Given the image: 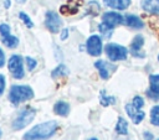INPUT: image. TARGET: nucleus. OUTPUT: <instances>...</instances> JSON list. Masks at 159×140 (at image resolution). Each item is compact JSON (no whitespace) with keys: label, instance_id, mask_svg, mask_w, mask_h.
<instances>
[{"label":"nucleus","instance_id":"1","mask_svg":"<svg viewBox=\"0 0 159 140\" xmlns=\"http://www.w3.org/2000/svg\"><path fill=\"white\" fill-rule=\"evenodd\" d=\"M57 129V123L55 120L46 121L42 124H39L30 129L24 136L25 140H40V139H47L50 138Z\"/></svg>","mask_w":159,"mask_h":140},{"label":"nucleus","instance_id":"2","mask_svg":"<svg viewBox=\"0 0 159 140\" xmlns=\"http://www.w3.org/2000/svg\"><path fill=\"white\" fill-rule=\"evenodd\" d=\"M34 97V90L29 85H12L9 93V99L14 104L29 100Z\"/></svg>","mask_w":159,"mask_h":140},{"label":"nucleus","instance_id":"3","mask_svg":"<svg viewBox=\"0 0 159 140\" xmlns=\"http://www.w3.org/2000/svg\"><path fill=\"white\" fill-rule=\"evenodd\" d=\"M104 51L107 53V57L111 61H123L127 58L128 50L124 46H120L118 43H107L104 47Z\"/></svg>","mask_w":159,"mask_h":140},{"label":"nucleus","instance_id":"4","mask_svg":"<svg viewBox=\"0 0 159 140\" xmlns=\"http://www.w3.org/2000/svg\"><path fill=\"white\" fill-rule=\"evenodd\" d=\"M35 118V110L32 108H26L24 109L17 116L16 119L12 121V129L14 130H20L22 128H25L26 125H29L32 119Z\"/></svg>","mask_w":159,"mask_h":140},{"label":"nucleus","instance_id":"5","mask_svg":"<svg viewBox=\"0 0 159 140\" xmlns=\"http://www.w3.org/2000/svg\"><path fill=\"white\" fill-rule=\"evenodd\" d=\"M9 71L11 72L12 77L16 79H20L24 77V66H22V58L19 55H14L9 59Z\"/></svg>","mask_w":159,"mask_h":140},{"label":"nucleus","instance_id":"6","mask_svg":"<svg viewBox=\"0 0 159 140\" xmlns=\"http://www.w3.org/2000/svg\"><path fill=\"white\" fill-rule=\"evenodd\" d=\"M45 24L46 27L52 32V33H57L60 31V27L62 25V20L60 19L58 14L55 11H48L46 14V19H45Z\"/></svg>","mask_w":159,"mask_h":140},{"label":"nucleus","instance_id":"7","mask_svg":"<svg viewBox=\"0 0 159 140\" xmlns=\"http://www.w3.org/2000/svg\"><path fill=\"white\" fill-rule=\"evenodd\" d=\"M87 52L91 56H99L102 53V40L97 35H92L86 43Z\"/></svg>","mask_w":159,"mask_h":140},{"label":"nucleus","instance_id":"8","mask_svg":"<svg viewBox=\"0 0 159 140\" xmlns=\"http://www.w3.org/2000/svg\"><path fill=\"white\" fill-rule=\"evenodd\" d=\"M102 20H103V22L106 25H108V26H111V27L114 28V26L120 25L124 21V17L120 14L116 12V11H108V12H104L103 14Z\"/></svg>","mask_w":159,"mask_h":140},{"label":"nucleus","instance_id":"9","mask_svg":"<svg viewBox=\"0 0 159 140\" xmlns=\"http://www.w3.org/2000/svg\"><path fill=\"white\" fill-rule=\"evenodd\" d=\"M125 112H127V114L129 115V118L133 120L134 124H139V123L144 119V116H145V113H144L143 110L135 108L132 103H129V104L125 105Z\"/></svg>","mask_w":159,"mask_h":140},{"label":"nucleus","instance_id":"10","mask_svg":"<svg viewBox=\"0 0 159 140\" xmlns=\"http://www.w3.org/2000/svg\"><path fill=\"white\" fill-rule=\"evenodd\" d=\"M149 83H150V88L147 90V94L153 99H158L159 98V74H152L149 77Z\"/></svg>","mask_w":159,"mask_h":140},{"label":"nucleus","instance_id":"11","mask_svg":"<svg viewBox=\"0 0 159 140\" xmlns=\"http://www.w3.org/2000/svg\"><path fill=\"white\" fill-rule=\"evenodd\" d=\"M124 22L127 26H129L130 28H135V30H139V28H143L144 27V22L142 21L140 17H138L137 15H133V14H127L124 16Z\"/></svg>","mask_w":159,"mask_h":140},{"label":"nucleus","instance_id":"12","mask_svg":"<svg viewBox=\"0 0 159 140\" xmlns=\"http://www.w3.org/2000/svg\"><path fill=\"white\" fill-rule=\"evenodd\" d=\"M143 45H144V37H143L142 35H137V36L133 38L132 43H130V51H132V55L135 56V57H142V56L139 55V53H140L139 51L142 50Z\"/></svg>","mask_w":159,"mask_h":140},{"label":"nucleus","instance_id":"13","mask_svg":"<svg viewBox=\"0 0 159 140\" xmlns=\"http://www.w3.org/2000/svg\"><path fill=\"white\" fill-rule=\"evenodd\" d=\"M142 9L149 14H159V0H143Z\"/></svg>","mask_w":159,"mask_h":140},{"label":"nucleus","instance_id":"14","mask_svg":"<svg viewBox=\"0 0 159 140\" xmlns=\"http://www.w3.org/2000/svg\"><path fill=\"white\" fill-rule=\"evenodd\" d=\"M108 7L114 10H125L130 5V0H103Z\"/></svg>","mask_w":159,"mask_h":140},{"label":"nucleus","instance_id":"15","mask_svg":"<svg viewBox=\"0 0 159 140\" xmlns=\"http://www.w3.org/2000/svg\"><path fill=\"white\" fill-rule=\"evenodd\" d=\"M94 66H96V68L99 71V76L103 78V79H107L108 77H109V68H114V67H111L107 62H104V61H97L96 63H94Z\"/></svg>","mask_w":159,"mask_h":140},{"label":"nucleus","instance_id":"16","mask_svg":"<svg viewBox=\"0 0 159 140\" xmlns=\"http://www.w3.org/2000/svg\"><path fill=\"white\" fill-rule=\"evenodd\" d=\"M53 110H55L56 114L65 116V115H67L68 112H70V105H68L66 102H57V103L55 104V107H53Z\"/></svg>","mask_w":159,"mask_h":140},{"label":"nucleus","instance_id":"17","mask_svg":"<svg viewBox=\"0 0 159 140\" xmlns=\"http://www.w3.org/2000/svg\"><path fill=\"white\" fill-rule=\"evenodd\" d=\"M116 131L120 135H125L128 133V123L124 118H118V121L116 125Z\"/></svg>","mask_w":159,"mask_h":140},{"label":"nucleus","instance_id":"18","mask_svg":"<svg viewBox=\"0 0 159 140\" xmlns=\"http://www.w3.org/2000/svg\"><path fill=\"white\" fill-rule=\"evenodd\" d=\"M1 38H2V43L5 46L10 47V48H15L17 46V43H19V38L12 36V35H7V36H4Z\"/></svg>","mask_w":159,"mask_h":140},{"label":"nucleus","instance_id":"19","mask_svg":"<svg viewBox=\"0 0 159 140\" xmlns=\"http://www.w3.org/2000/svg\"><path fill=\"white\" fill-rule=\"evenodd\" d=\"M150 123L153 125L159 126V104L158 105H154L150 109Z\"/></svg>","mask_w":159,"mask_h":140},{"label":"nucleus","instance_id":"20","mask_svg":"<svg viewBox=\"0 0 159 140\" xmlns=\"http://www.w3.org/2000/svg\"><path fill=\"white\" fill-rule=\"evenodd\" d=\"M114 103H116V98H114V97H108V95H106V92H104V90L101 92V104H102V105L107 107V105L114 104Z\"/></svg>","mask_w":159,"mask_h":140},{"label":"nucleus","instance_id":"21","mask_svg":"<svg viewBox=\"0 0 159 140\" xmlns=\"http://www.w3.org/2000/svg\"><path fill=\"white\" fill-rule=\"evenodd\" d=\"M68 73V69L63 66V64H60L56 69H53V72H52V77H61V76H66Z\"/></svg>","mask_w":159,"mask_h":140},{"label":"nucleus","instance_id":"22","mask_svg":"<svg viewBox=\"0 0 159 140\" xmlns=\"http://www.w3.org/2000/svg\"><path fill=\"white\" fill-rule=\"evenodd\" d=\"M98 30H99V31H101L103 35H106V36L108 37V36H111V33H112V31H113V27H111V26L106 25L104 22H102V24H99Z\"/></svg>","mask_w":159,"mask_h":140},{"label":"nucleus","instance_id":"23","mask_svg":"<svg viewBox=\"0 0 159 140\" xmlns=\"http://www.w3.org/2000/svg\"><path fill=\"white\" fill-rule=\"evenodd\" d=\"M19 17L25 22V25H26L27 27H32V26H34V24H32L31 19H30L25 12H22V11H21V12H19Z\"/></svg>","mask_w":159,"mask_h":140},{"label":"nucleus","instance_id":"24","mask_svg":"<svg viewBox=\"0 0 159 140\" xmlns=\"http://www.w3.org/2000/svg\"><path fill=\"white\" fill-rule=\"evenodd\" d=\"M135 108H138V109H140L143 105H144V99L142 98V97H139V95H137V97H134L133 98V103H132Z\"/></svg>","mask_w":159,"mask_h":140},{"label":"nucleus","instance_id":"25","mask_svg":"<svg viewBox=\"0 0 159 140\" xmlns=\"http://www.w3.org/2000/svg\"><path fill=\"white\" fill-rule=\"evenodd\" d=\"M0 33H1V37L7 36V35H11V33H10V27H9V25L1 24V25H0Z\"/></svg>","mask_w":159,"mask_h":140},{"label":"nucleus","instance_id":"26","mask_svg":"<svg viewBox=\"0 0 159 140\" xmlns=\"http://www.w3.org/2000/svg\"><path fill=\"white\" fill-rule=\"evenodd\" d=\"M26 63H27L29 71H32V69L36 67V64H37V62H36L34 58H31V57H26Z\"/></svg>","mask_w":159,"mask_h":140},{"label":"nucleus","instance_id":"27","mask_svg":"<svg viewBox=\"0 0 159 140\" xmlns=\"http://www.w3.org/2000/svg\"><path fill=\"white\" fill-rule=\"evenodd\" d=\"M4 89H5V78L2 74H0V95L4 93Z\"/></svg>","mask_w":159,"mask_h":140},{"label":"nucleus","instance_id":"28","mask_svg":"<svg viewBox=\"0 0 159 140\" xmlns=\"http://www.w3.org/2000/svg\"><path fill=\"white\" fill-rule=\"evenodd\" d=\"M4 63H5V56H4L2 50L0 48V67H2V66H4Z\"/></svg>","mask_w":159,"mask_h":140},{"label":"nucleus","instance_id":"29","mask_svg":"<svg viewBox=\"0 0 159 140\" xmlns=\"http://www.w3.org/2000/svg\"><path fill=\"white\" fill-rule=\"evenodd\" d=\"M144 139H145V140H153V135H152L149 131H145V133H144Z\"/></svg>","mask_w":159,"mask_h":140},{"label":"nucleus","instance_id":"30","mask_svg":"<svg viewBox=\"0 0 159 140\" xmlns=\"http://www.w3.org/2000/svg\"><path fill=\"white\" fill-rule=\"evenodd\" d=\"M67 33H68V30H67V28H65V30L62 31V35H61V38H62V40H65V38L67 37Z\"/></svg>","mask_w":159,"mask_h":140},{"label":"nucleus","instance_id":"31","mask_svg":"<svg viewBox=\"0 0 159 140\" xmlns=\"http://www.w3.org/2000/svg\"><path fill=\"white\" fill-rule=\"evenodd\" d=\"M9 4H10V1H9V0H6V1H5V6L7 7V6H9Z\"/></svg>","mask_w":159,"mask_h":140},{"label":"nucleus","instance_id":"32","mask_svg":"<svg viewBox=\"0 0 159 140\" xmlns=\"http://www.w3.org/2000/svg\"><path fill=\"white\" fill-rule=\"evenodd\" d=\"M89 140H97V139H96V138H92V139H89Z\"/></svg>","mask_w":159,"mask_h":140},{"label":"nucleus","instance_id":"33","mask_svg":"<svg viewBox=\"0 0 159 140\" xmlns=\"http://www.w3.org/2000/svg\"><path fill=\"white\" fill-rule=\"evenodd\" d=\"M0 136H1V130H0Z\"/></svg>","mask_w":159,"mask_h":140},{"label":"nucleus","instance_id":"34","mask_svg":"<svg viewBox=\"0 0 159 140\" xmlns=\"http://www.w3.org/2000/svg\"><path fill=\"white\" fill-rule=\"evenodd\" d=\"M158 61H159V56H158Z\"/></svg>","mask_w":159,"mask_h":140},{"label":"nucleus","instance_id":"35","mask_svg":"<svg viewBox=\"0 0 159 140\" xmlns=\"http://www.w3.org/2000/svg\"><path fill=\"white\" fill-rule=\"evenodd\" d=\"M157 140H159V139H157Z\"/></svg>","mask_w":159,"mask_h":140}]
</instances>
